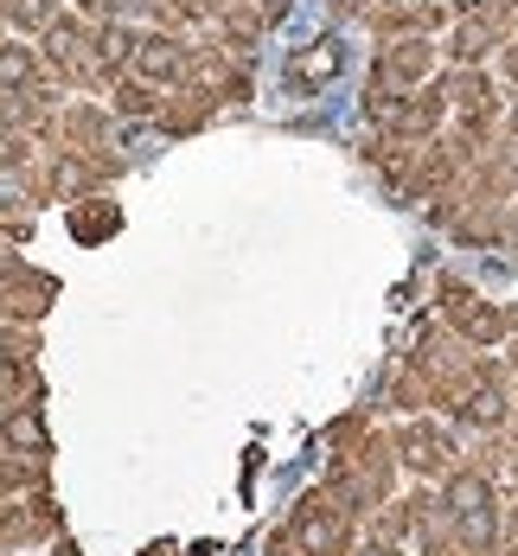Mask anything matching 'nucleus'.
Returning <instances> with one entry per match:
<instances>
[{
	"label": "nucleus",
	"instance_id": "ddd939ff",
	"mask_svg": "<svg viewBox=\"0 0 518 556\" xmlns=\"http://www.w3.org/2000/svg\"><path fill=\"white\" fill-rule=\"evenodd\" d=\"M20 154H26V141H20V135H7V128H0V167H20Z\"/></svg>",
	"mask_w": 518,
	"mask_h": 556
},
{
	"label": "nucleus",
	"instance_id": "20e7f679",
	"mask_svg": "<svg viewBox=\"0 0 518 556\" xmlns=\"http://www.w3.org/2000/svg\"><path fill=\"white\" fill-rule=\"evenodd\" d=\"M403 460H409L416 473H429V467H442V460H448V435H442V429H429V422H416V429H403Z\"/></svg>",
	"mask_w": 518,
	"mask_h": 556
},
{
	"label": "nucleus",
	"instance_id": "2eb2a0df",
	"mask_svg": "<svg viewBox=\"0 0 518 556\" xmlns=\"http://www.w3.org/2000/svg\"><path fill=\"white\" fill-rule=\"evenodd\" d=\"M7 390H13V371H0V396H7Z\"/></svg>",
	"mask_w": 518,
	"mask_h": 556
},
{
	"label": "nucleus",
	"instance_id": "f257e3e1",
	"mask_svg": "<svg viewBox=\"0 0 518 556\" xmlns=\"http://www.w3.org/2000/svg\"><path fill=\"white\" fill-rule=\"evenodd\" d=\"M448 511H455V525H460V538L467 544H493L500 538V511H493V486L487 480H473V473H460L455 486H448Z\"/></svg>",
	"mask_w": 518,
	"mask_h": 556
},
{
	"label": "nucleus",
	"instance_id": "f3484780",
	"mask_svg": "<svg viewBox=\"0 0 518 556\" xmlns=\"http://www.w3.org/2000/svg\"><path fill=\"white\" fill-rule=\"evenodd\" d=\"M371 556H397V551H371Z\"/></svg>",
	"mask_w": 518,
	"mask_h": 556
},
{
	"label": "nucleus",
	"instance_id": "423d86ee",
	"mask_svg": "<svg viewBox=\"0 0 518 556\" xmlns=\"http://www.w3.org/2000/svg\"><path fill=\"white\" fill-rule=\"evenodd\" d=\"M460 416H467V422H500V416H506V396H500V384H480V390H467V403H460Z\"/></svg>",
	"mask_w": 518,
	"mask_h": 556
},
{
	"label": "nucleus",
	"instance_id": "1a4fd4ad",
	"mask_svg": "<svg viewBox=\"0 0 518 556\" xmlns=\"http://www.w3.org/2000/svg\"><path fill=\"white\" fill-rule=\"evenodd\" d=\"M71 224H77V237H84V243H97V237L115 224V212H110V205H90V212H77Z\"/></svg>",
	"mask_w": 518,
	"mask_h": 556
},
{
	"label": "nucleus",
	"instance_id": "4468645a",
	"mask_svg": "<svg viewBox=\"0 0 518 556\" xmlns=\"http://www.w3.org/2000/svg\"><path fill=\"white\" fill-rule=\"evenodd\" d=\"M7 435H13V442H26V447H46V435H39V422H13Z\"/></svg>",
	"mask_w": 518,
	"mask_h": 556
},
{
	"label": "nucleus",
	"instance_id": "a211bd4d",
	"mask_svg": "<svg viewBox=\"0 0 518 556\" xmlns=\"http://www.w3.org/2000/svg\"><path fill=\"white\" fill-rule=\"evenodd\" d=\"M269 7H288V0H269Z\"/></svg>",
	"mask_w": 518,
	"mask_h": 556
},
{
	"label": "nucleus",
	"instance_id": "f03ea898",
	"mask_svg": "<svg viewBox=\"0 0 518 556\" xmlns=\"http://www.w3.org/2000/svg\"><path fill=\"white\" fill-rule=\"evenodd\" d=\"M294 538H301V551L307 556H340L345 551V518L340 511H327V505H301Z\"/></svg>",
	"mask_w": 518,
	"mask_h": 556
},
{
	"label": "nucleus",
	"instance_id": "7ed1b4c3",
	"mask_svg": "<svg viewBox=\"0 0 518 556\" xmlns=\"http://www.w3.org/2000/svg\"><path fill=\"white\" fill-rule=\"evenodd\" d=\"M340 46L333 39H320V46H307L301 58H288V90H327L333 84V71H340Z\"/></svg>",
	"mask_w": 518,
	"mask_h": 556
},
{
	"label": "nucleus",
	"instance_id": "9d476101",
	"mask_svg": "<svg viewBox=\"0 0 518 556\" xmlns=\"http://www.w3.org/2000/svg\"><path fill=\"white\" fill-rule=\"evenodd\" d=\"M52 20V0H13V26H46Z\"/></svg>",
	"mask_w": 518,
	"mask_h": 556
},
{
	"label": "nucleus",
	"instance_id": "6e6552de",
	"mask_svg": "<svg viewBox=\"0 0 518 556\" xmlns=\"http://www.w3.org/2000/svg\"><path fill=\"white\" fill-rule=\"evenodd\" d=\"M422 64H429V52H422V46H403V52H391V64H384V77H391V84H409V77L422 71Z\"/></svg>",
	"mask_w": 518,
	"mask_h": 556
},
{
	"label": "nucleus",
	"instance_id": "9b49d317",
	"mask_svg": "<svg viewBox=\"0 0 518 556\" xmlns=\"http://www.w3.org/2000/svg\"><path fill=\"white\" fill-rule=\"evenodd\" d=\"M46 52H52L58 64H77V33H64V26H52V33H46Z\"/></svg>",
	"mask_w": 518,
	"mask_h": 556
},
{
	"label": "nucleus",
	"instance_id": "f8f14e48",
	"mask_svg": "<svg viewBox=\"0 0 518 556\" xmlns=\"http://www.w3.org/2000/svg\"><path fill=\"white\" fill-rule=\"evenodd\" d=\"M103 58H110V64H122V58H135V33H122V26H110V33H103Z\"/></svg>",
	"mask_w": 518,
	"mask_h": 556
},
{
	"label": "nucleus",
	"instance_id": "39448f33",
	"mask_svg": "<svg viewBox=\"0 0 518 556\" xmlns=\"http://www.w3.org/2000/svg\"><path fill=\"white\" fill-rule=\"evenodd\" d=\"M135 64H141V77L167 84L173 71H179V52H173V39H141V46H135Z\"/></svg>",
	"mask_w": 518,
	"mask_h": 556
},
{
	"label": "nucleus",
	"instance_id": "dca6fc26",
	"mask_svg": "<svg viewBox=\"0 0 518 556\" xmlns=\"http://www.w3.org/2000/svg\"><path fill=\"white\" fill-rule=\"evenodd\" d=\"M460 7H493V0H460Z\"/></svg>",
	"mask_w": 518,
	"mask_h": 556
},
{
	"label": "nucleus",
	"instance_id": "0eeeda50",
	"mask_svg": "<svg viewBox=\"0 0 518 556\" xmlns=\"http://www.w3.org/2000/svg\"><path fill=\"white\" fill-rule=\"evenodd\" d=\"M26 84H33V52L0 46V90H26Z\"/></svg>",
	"mask_w": 518,
	"mask_h": 556
}]
</instances>
